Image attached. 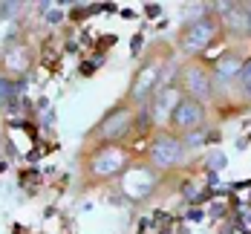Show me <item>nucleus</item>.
<instances>
[{
	"mask_svg": "<svg viewBox=\"0 0 251 234\" xmlns=\"http://www.w3.org/2000/svg\"><path fill=\"white\" fill-rule=\"evenodd\" d=\"M174 119H176V125L194 130L197 125H202V107L200 104H194V102H182L179 107H176Z\"/></svg>",
	"mask_w": 251,
	"mask_h": 234,
	"instance_id": "obj_1",
	"label": "nucleus"
},
{
	"mask_svg": "<svg viewBox=\"0 0 251 234\" xmlns=\"http://www.w3.org/2000/svg\"><path fill=\"white\" fill-rule=\"evenodd\" d=\"M153 156H156L159 165H174L176 159L182 156V145L174 142V139H159L156 148H153Z\"/></svg>",
	"mask_w": 251,
	"mask_h": 234,
	"instance_id": "obj_2",
	"label": "nucleus"
},
{
	"mask_svg": "<svg viewBox=\"0 0 251 234\" xmlns=\"http://www.w3.org/2000/svg\"><path fill=\"white\" fill-rule=\"evenodd\" d=\"M208 41H211V26L208 24H194L191 32L185 35V44H188L191 50H200V47H205Z\"/></svg>",
	"mask_w": 251,
	"mask_h": 234,
	"instance_id": "obj_3",
	"label": "nucleus"
},
{
	"mask_svg": "<svg viewBox=\"0 0 251 234\" xmlns=\"http://www.w3.org/2000/svg\"><path fill=\"white\" fill-rule=\"evenodd\" d=\"M151 81H153V70H145L142 78H139V84H136V96H145V90L151 87Z\"/></svg>",
	"mask_w": 251,
	"mask_h": 234,
	"instance_id": "obj_4",
	"label": "nucleus"
},
{
	"mask_svg": "<svg viewBox=\"0 0 251 234\" xmlns=\"http://www.w3.org/2000/svg\"><path fill=\"white\" fill-rule=\"evenodd\" d=\"M191 90L202 96V93L208 90V81H202V76H197V73H194V76H191Z\"/></svg>",
	"mask_w": 251,
	"mask_h": 234,
	"instance_id": "obj_5",
	"label": "nucleus"
},
{
	"mask_svg": "<svg viewBox=\"0 0 251 234\" xmlns=\"http://www.w3.org/2000/svg\"><path fill=\"white\" fill-rule=\"evenodd\" d=\"M237 70V61H223L220 64V73H234Z\"/></svg>",
	"mask_w": 251,
	"mask_h": 234,
	"instance_id": "obj_6",
	"label": "nucleus"
},
{
	"mask_svg": "<svg viewBox=\"0 0 251 234\" xmlns=\"http://www.w3.org/2000/svg\"><path fill=\"white\" fill-rule=\"evenodd\" d=\"M246 78H249V81H251V67H249V70H246Z\"/></svg>",
	"mask_w": 251,
	"mask_h": 234,
	"instance_id": "obj_7",
	"label": "nucleus"
},
{
	"mask_svg": "<svg viewBox=\"0 0 251 234\" xmlns=\"http://www.w3.org/2000/svg\"><path fill=\"white\" fill-rule=\"evenodd\" d=\"M249 15H251V9H249Z\"/></svg>",
	"mask_w": 251,
	"mask_h": 234,
	"instance_id": "obj_8",
	"label": "nucleus"
}]
</instances>
